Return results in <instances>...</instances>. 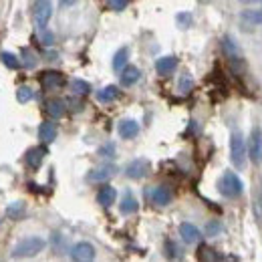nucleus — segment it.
<instances>
[{"label": "nucleus", "mask_w": 262, "mask_h": 262, "mask_svg": "<svg viewBox=\"0 0 262 262\" xmlns=\"http://www.w3.org/2000/svg\"><path fill=\"white\" fill-rule=\"evenodd\" d=\"M47 246V242L38 236H29L25 240H20L14 248H12V258H31V256H36L38 252H42Z\"/></svg>", "instance_id": "obj_1"}, {"label": "nucleus", "mask_w": 262, "mask_h": 262, "mask_svg": "<svg viewBox=\"0 0 262 262\" xmlns=\"http://www.w3.org/2000/svg\"><path fill=\"white\" fill-rule=\"evenodd\" d=\"M230 160L240 169L246 165V143H244L240 131H234L230 137Z\"/></svg>", "instance_id": "obj_2"}, {"label": "nucleus", "mask_w": 262, "mask_h": 262, "mask_svg": "<svg viewBox=\"0 0 262 262\" xmlns=\"http://www.w3.org/2000/svg\"><path fill=\"white\" fill-rule=\"evenodd\" d=\"M220 192H222V196L226 198H238L242 196V192H244V184L234 171H226L222 176V180H220Z\"/></svg>", "instance_id": "obj_3"}, {"label": "nucleus", "mask_w": 262, "mask_h": 262, "mask_svg": "<svg viewBox=\"0 0 262 262\" xmlns=\"http://www.w3.org/2000/svg\"><path fill=\"white\" fill-rule=\"evenodd\" d=\"M53 16V2L51 0H36L34 2V23L38 29H47Z\"/></svg>", "instance_id": "obj_4"}, {"label": "nucleus", "mask_w": 262, "mask_h": 262, "mask_svg": "<svg viewBox=\"0 0 262 262\" xmlns=\"http://www.w3.org/2000/svg\"><path fill=\"white\" fill-rule=\"evenodd\" d=\"M115 173H117V167L113 164L99 165V167L91 169V171L87 173V182H91V184H103V182H109Z\"/></svg>", "instance_id": "obj_5"}, {"label": "nucleus", "mask_w": 262, "mask_h": 262, "mask_svg": "<svg viewBox=\"0 0 262 262\" xmlns=\"http://www.w3.org/2000/svg\"><path fill=\"white\" fill-rule=\"evenodd\" d=\"M149 169H151L149 160L137 158V160H133L131 164H127V167H125V176L131 178V180H141V178H145V176L149 173Z\"/></svg>", "instance_id": "obj_6"}, {"label": "nucleus", "mask_w": 262, "mask_h": 262, "mask_svg": "<svg viewBox=\"0 0 262 262\" xmlns=\"http://www.w3.org/2000/svg\"><path fill=\"white\" fill-rule=\"evenodd\" d=\"M71 258L79 262L93 260V258H95V248H93V244H89V242H79V244H75V246L71 248Z\"/></svg>", "instance_id": "obj_7"}, {"label": "nucleus", "mask_w": 262, "mask_h": 262, "mask_svg": "<svg viewBox=\"0 0 262 262\" xmlns=\"http://www.w3.org/2000/svg\"><path fill=\"white\" fill-rule=\"evenodd\" d=\"M248 154L254 164H262V131L256 127L250 133V143H248Z\"/></svg>", "instance_id": "obj_8"}, {"label": "nucleus", "mask_w": 262, "mask_h": 262, "mask_svg": "<svg viewBox=\"0 0 262 262\" xmlns=\"http://www.w3.org/2000/svg\"><path fill=\"white\" fill-rule=\"evenodd\" d=\"M45 156H47V147H38V145H36V147H31V149L25 154V164H27L29 169L36 171V169L40 167V164H42Z\"/></svg>", "instance_id": "obj_9"}, {"label": "nucleus", "mask_w": 262, "mask_h": 262, "mask_svg": "<svg viewBox=\"0 0 262 262\" xmlns=\"http://www.w3.org/2000/svg\"><path fill=\"white\" fill-rule=\"evenodd\" d=\"M63 83H65V79H63V75L59 71H47V73L40 75V85L45 89H49V91L51 89H59Z\"/></svg>", "instance_id": "obj_10"}, {"label": "nucleus", "mask_w": 262, "mask_h": 262, "mask_svg": "<svg viewBox=\"0 0 262 262\" xmlns=\"http://www.w3.org/2000/svg\"><path fill=\"white\" fill-rule=\"evenodd\" d=\"M180 236H182V240H184L186 244H196L202 234H200V230H198L194 224L184 222V224H180Z\"/></svg>", "instance_id": "obj_11"}, {"label": "nucleus", "mask_w": 262, "mask_h": 262, "mask_svg": "<svg viewBox=\"0 0 262 262\" xmlns=\"http://www.w3.org/2000/svg\"><path fill=\"white\" fill-rule=\"evenodd\" d=\"M117 133H119L123 139H133V137L139 133V123L133 121V119H123V121H119V125H117Z\"/></svg>", "instance_id": "obj_12"}, {"label": "nucleus", "mask_w": 262, "mask_h": 262, "mask_svg": "<svg viewBox=\"0 0 262 262\" xmlns=\"http://www.w3.org/2000/svg\"><path fill=\"white\" fill-rule=\"evenodd\" d=\"M38 137L42 143H51L57 139V125L53 121H42L38 125Z\"/></svg>", "instance_id": "obj_13"}, {"label": "nucleus", "mask_w": 262, "mask_h": 262, "mask_svg": "<svg viewBox=\"0 0 262 262\" xmlns=\"http://www.w3.org/2000/svg\"><path fill=\"white\" fill-rule=\"evenodd\" d=\"M65 101H61V99H51V101H47V105H45V109H47V113H49V117H53V119H61L63 115H65L67 107Z\"/></svg>", "instance_id": "obj_14"}, {"label": "nucleus", "mask_w": 262, "mask_h": 262, "mask_svg": "<svg viewBox=\"0 0 262 262\" xmlns=\"http://www.w3.org/2000/svg\"><path fill=\"white\" fill-rule=\"evenodd\" d=\"M119 210H121V214H125V216L135 214V212L139 210V202H137V198L133 196L131 192H125V194H123V198H121Z\"/></svg>", "instance_id": "obj_15"}, {"label": "nucleus", "mask_w": 262, "mask_h": 262, "mask_svg": "<svg viewBox=\"0 0 262 262\" xmlns=\"http://www.w3.org/2000/svg\"><path fill=\"white\" fill-rule=\"evenodd\" d=\"M149 198L158 206H167L171 202V190L167 186H158V188H154V192L149 194Z\"/></svg>", "instance_id": "obj_16"}, {"label": "nucleus", "mask_w": 262, "mask_h": 262, "mask_svg": "<svg viewBox=\"0 0 262 262\" xmlns=\"http://www.w3.org/2000/svg\"><path fill=\"white\" fill-rule=\"evenodd\" d=\"M139 77H141V71H139L137 67L127 65L121 69V85H125V87L135 85V83L139 81Z\"/></svg>", "instance_id": "obj_17"}, {"label": "nucleus", "mask_w": 262, "mask_h": 262, "mask_svg": "<svg viewBox=\"0 0 262 262\" xmlns=\"http://www.w3.org/2000/svg\"><path fill=\"white\" fill-rule=\"evenodd\" d=\"M176 67H178V59H176V57H162V59H158V63H156V71H158L162 77H167V75H171V73L176 71Z\"/></svg>", "instance_id": "obj_18"}, {"label": "nucleus", "mask_w": 262, "mask_h": 262, "mask_svg": "<svg viewBox=\"0 0 262 262\" xmlns=\"http://www.w3.org/2000/svg\"><path fill=\"white\" fill-rule=\"evenodd\" d=\"M25 212H27V204L25 202H12L4 210V214H6L8 220H20L25 216Z\"/></svg>", "instance_id": "obj_19"}, {"label": "nucleus", "mask_w": 262, "mask_h": 262, "mask_svg": "<svg viewBox=\"0 0 262 262\" xmlns=\"http://www.w3.org/2000/svg\"><path fill=\"white\" fill-rule=\"evenodd\" d=\"M115 198H117V190L111 188V186H103L97 192V202L101 206H105V208L111 206V204L115 202Z\"/></svg>", "instance_id": "obj_20"}, {"label": "nucleus", "mask_w": 262, "mask_h": 262, "mask_svg": "<svg viewBox=\"0 0 262 262\" xmlns=\"http://www.w3.org/2000/svg\"><path fill=\"white\" fill-rule=\"evenodd\" d=\"M117 97H119V89L115 85H107V87H103L97 93L99 103H113Z\"/></svg>", "instance_id": "obj_21"}, {"label": "nucleus", "mask_w": 262, "mask_h": 262, "mask_svg": "<svg viewBox=\"0 0 262 262\" xmlns=\"http://www.w3.org/2000/svg\"><path fill=\"white\" fill-rule=\"evenodd\" d=\"M127 57H129V51H127V47H121L117 53H115V57H113V69L115 71H121L125 63H127Z\"/></svg>", "instance_id": "obj_22"}, {"label": "nucleus", "mask_w": 262, "mask_h": 262, "mask_svg": "<svg viewBox=\"0 0 262 262\" xmlns=\"http://www.w3.org/2000/svg\"><path fill=\"white\" fill-rule=\"evenodd\" d=\"M240 18L244 20V23H250V25H262V10H244L242 14H240Z\"/></svg>", "instance_id": "obj_23"}, {"label": "nucleus", "mask_w": 262, "mask_h": 262, "mask_svg": "<svg viewBox=\"0 0 262 262\" xmlns=\"http://www.w3.org/2000/svg\"><path fill=\"white\" fill-rule=\"evenodd\" d=\"M71 89H73L75 95H89L91 93V85L87 81H83V79H75L71 83Z\"/></svg>", "instance_id": "obj_24"}, {"label": "nucleus", "mask_w": 262, "mask_h": 262, "mask_svg": "<svg viewBox=\"0 0 262 262\" xmlns=\"http://www.w3.org/2000/svg\"><path fill=\"white\" fill-rule=\"evenodd\" d=\"M0 59H2L4 67H6V69H10V71H16V69H20V61H18V59H16L12 53H6V51H4V53L0 55Z\"/></svg>", "instance_id": "obj_25"}, {"label": "nucleus", "mask_w": 262, "mask_h": 262, "mask_svg": "<svg viewBox=\"0 0 262 262\" xmlns=\"http://www.w3.org/2000/svg\"><path fill=\"white\" fill-rule=\"evenodd\" d=\"M20 65L25 67V69H34L36 67V57H34V53L31 49H23V61H20Z\"/></svg>", "instance_id": "obj_26"}, {"label": "nucleus", "mask_w": 262, "mask_h": 262, "mask_svg": "<svg viewBox=\"0 0 262 262\" xmlns=\"http://www.w3.org/2000/svg\"><path fill=\"white\" fill-rule=\"evenodd\" d=\"M33 97H34V93L31 87H27V85L18 87V91H16V101H18V103H29Z\"/></svg>", "instance_id": "obj_27"}, {"label": "nucleus", "mask_w": 262, "mask_h": 262, "mask_svg": "<svg viewBox=\"0 0 262 262\" xmlns=\"http://www.w3.org/2000/svg\"><path fill=\"white\" fill-rule=\"evenodd\" d=\"M192 87H194V79H192L190 75H184V77L180 79V91H182V93H190Z\"/></svg>", "instance_id": "obj_28"}, {"label": "nucleus", "mask_w": 262, "mask_h": 262, "mask_svg": "<svg viewBox=\"0 0 262 262\" xmlns=\"http://www.w3.org/2000/svg\"><path fill=\"white\" fill-rule=\"evenodd\" d=\"M40 33H38V36H40V42L45 45V47H51L53 42H55V34L51 33V31H47V29H38Z\"/></svg>", "instance_id": "obj_29"}, {"label": "nucleus", "mask_w": 262, "mask_h": 262, "mask_svg": "<svg viewBox=\"0 0 262 262\" xmlns=\"http://www.w3.org/2000/svg\"><path fill=\"white\" fill-rule=\"evenodd\" d=\"M99 156L101 158H113L115 156V145L113 143H105L103 147H99Z\"/></svg>", "instance_id": "obj_30"}, {"label": "nucleus", "mask_w": 262, "mask_h": 262, "mask_svg": "<svg viewBox=\"0 0 262 262\" xmlns=\"http://www.w3.org/2000/svg\"><path fill=\"white\" fill-rule=\"evenodd\" d=\"M127 2L129 0H107V4H109V8L111 10H125V6H127Z\"/></svg>", "instance_id": "obj_31"}, {"label": "nucleus", "mask_w": 262, "mask_h": 262, "mask_svg": "<svg viewBox=\"0 0 262 262\" xmlns=\"http://www.w3.org/2000/svg\"><path fill=\"white\" fill-rule=\"evenodd\" d=\"M165 250H167L165 254H167L169 258H178V256H180V254H178V246H176L171 240H167V242H165Z\"/></svg>", "instance_id": "obj_32"}, {"label": "nucleus", "mask_w": 262, "mask_h": 262, "mask_svg": "<svg viewBox=\"0 0 262 262\" xmlns=\"http://www.w3.org/2000/svg\"><path fill=\"white\" fill-rule=\"evenodd\" d=\"M178 23L182 25V29H188L192 25V16L190 14H178Z\"/></svg>", "instance_id": "obj_33"}, {"label": "nucleus", "mask_w": 262, "mask_h": 262, "mask_svg": "<svg viewBox=\"0 0 262 262\" xmlns=\"http://www.w3.org/2000/svg\"><path fill=\"white\" fill-rule=\"evenodd\" d=\"M69 105H73V111H81L83 109V103H79V101H69Z\"/></svg>", "instance_id": "obj_34"}, {"label": "nucleus", "mask_w": 262, "mask_h": 262, "mask_svg": "<svg viewBox=\"0 0 262 262\" xmlns=\"http://www.w3.org/2000/svg\"><path fill=\"white\" fill-rule=\"evenodd\" d=\"M218 230H220V226H218V224H216V222H212V224H210V226H208V234H216V232H218Z\"/></svg>", "instance_id": "obj_35"}, {"label": "nucleus", "mask_w": 262, "mask_h": 262, "mask_svg": "<svg viewBox=\"0 0 262 262\" xmlns=\"http://www.w3.org/2000/svg\"><path fill=\"white\" fill-rule=\"evenodd\" d=\"M75 0H61V6H69V4H73Z\"/></svg>", "instance_id": "obj_36"}, {"label": "nucleus", "mask_w": 262, "mask_h": 262, "mask_svg": "<svg viewBox=\"0 0 262 262\" xmlns=\"http://www.w3.org/2000/svg\"><path fill=\"white\" fill-rule=\"evenodd\" d=\"M240 2H262V0H240Z\"/></svg>", "instance_id": "obj_37"}, {"label": "nucleus", "mask_w": 262, "mask_h": 262, "mask_svg": "<svg viewBox=\"0 0 262 262\" xmlns=\"http://www.w3.org/2000/svg\"><path fill=\"white\" fill-rule=\"evenodd\" d=\"M0 222H2V220H0Z\"/></svg>", "instance_id": "obj_38"}, {"label": "nucleus", "mask_w": 262, "mask_h": 262, "mask_svg": "<svg viewBox=\"0 0 262 262\" xmlns=\"http://www.w3.org/2000/svg\"><path fill=\"white\" fill-rule=\"evenodd\" d=\"M260 10H262V8H260Z\"/></svg>", "instance_id": "obj_39"}]
</instances>
